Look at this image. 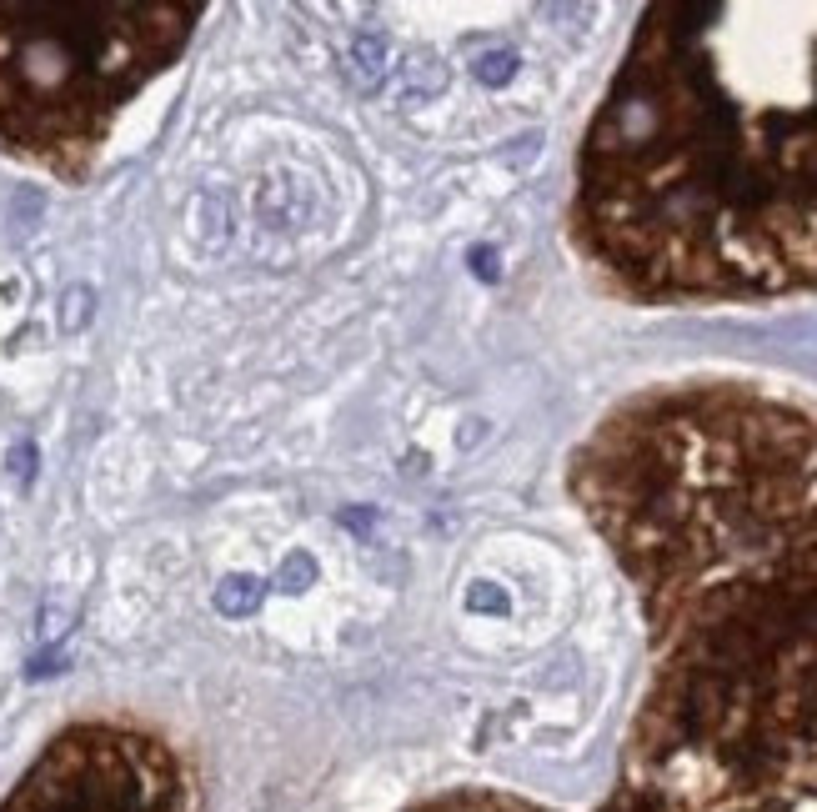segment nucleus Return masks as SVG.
Segmentation results:
<instances>
[{
    "instance_id": "nucleus-1",
    "label": "nucleus",
    "mask_w": 817,
    "mask_h": 812,
    "mask_svg": "<svg viewBox=\"0 0 817 812\" xmlns=\"http://www.w3.org/2000/svg\"><path fill=\"white\" fill-rule=\"evenodd\" d=\"M647 622V687L597 812H817V406L732 376L652 386L572 457Z\"/></svg>"
},
{
    "instance_id": "nucleus-2",
    "label": "nucleus",
    "mask_w": 817,
    "mask_h": 812,
    "mask_svg": "<svg viewBox=\"0 0 817 812\" xmlns=\"http://www.w3.org/2000/svg\"><path fill=\"white\" fill-rule=\"evenodd\" d=\"M572 236L647 306L817 291V6H652L582 136Z\"/></svg>"
},
{
    "instance_id": "nucleus-5",
    "label": "nucleus",
    "mask_w": 817,
    "mask_h": 812,
    "mask_svg": "<svg viewBox=\"0 0 817 812\" xmlns=\"http://www.w3.org/2000/svg\"><path fill=\"white\" fill-rule=\"evenodd\" d=\"M412 812H557V807H542V802H527V797H512V792H482V787H467V792H447V797H432Z\"/></svg>"
},
{
    "instance_id": "nucleus-4",
    "label": "nucleus",
    "mask_w": 817,
    "mask_h": 812,
    "mask_svg": "<svg viewBox=\"0 0 817 812\" xmlns=\"http://www.w3.org/2000/svg\"><path fill=\"white\" fill-rule=\"evenodd\" d=\"M0 812H196V782L156 727L86 717L36 752Z\"/></svg>"
},
{
    "instance_id": "nucleus-3",
    "label": "nucleus",
    "mask_w": 817,
    "mask_h": 812,
    "mask_svg": "<svg viewBox=\"0 0 817 812\" xmlns=\"http://www.w3.org/2000/svg\"><path fill=\"white\" fill-rule=\"evenodd\" d=\"M201 6H0V146L81 181Z\"/></svg>"
}]
</instances>
